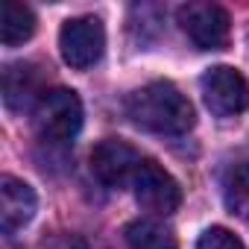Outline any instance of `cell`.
<instances>
[{"label": "cell", "mask_w": 249, "mask_h": 249, "mask_svg": "<svg viewBox=\"0 0 249 249\" xmlns=\"http://www.w3.org/2000/svg\"><path fill=\"white\" fill-rule=\"evenodd\" d=\"M126 117L135 126L156 135H185L194 129V106L191 100L167 79L147 82L126 97Z\"/></svg>", "instance_id": "1"}, {"label": "cell", "mask_w": 249, "mask_h": 249, "mask_svg": "<svg viewBox=\"0 0 249 249\" xmlns=\"http://www.w3.org/2000/svg\"><path fill=\"white\" fill-rule=\"evenodd\" d=\"M33 126L41 141L68 144L82 129V100L71 88L47 91L33 108Z\"/></svg>", "instance_id": "2"}, {"label": "cell", "mask_w": 249, "mask_h": 249, "mask_svg": "<svg viewBox=\"0 0 249 249\" xmlns=\"http://www.w3.org/2000/svg\"><path fill=\"white\" fill-rule=\"evenodd\" d=\"M59 50H62V59L76 71L97 65L103 59V50H106L103 21L94 15H79V18L65 21L59 30Z\"/></svg>", "instance_id": "3"}, {"label": "cell", "mask_w": 249, "mask_h": 249, "mask_svg": "<svg viewBox=\"0 0 249 249\" xmlns=\"http://www.w3.org/2000/svg\"><path fill=\"white\" fill-rule=\"evenodd\" d=\"M199 91L208 111L217 117H234L249 108V82L240 71L229 65L208 68L199 76Z\"/></svg>", "instance_id": "4"}, {"label": "cell", "mask_w": 249, "mask_h": 249, "mask_svg": "<svg viewBox=\"0 0 249 249\" xmlns=\"http://www.w3.org/2000/svg\"><path fill=\"white\" fill-rule=\"evenodd\" d=\"M179 27L185 30V36L194 41V47L199 50H223L229 41V30H231V18L220 3H185L179 6Z\"/></svg>", "instance_id": "5"}, {"label": "cell", "mask_w": 249, "mask_h": 249, "mask_svg": "<svg viewBox=\"0 0 249 249\" xmlns=\"http://www.w3.org/2000/svg\"><path fill=\"white\" fill-rule=\"evenodd\" d=\"M132 191H135L138 205L144 211H150V214H159V217H167L182 205L179 182L153 159L141 161V167H138V173L132 179Z\"/></svg>", "instance_id": "6"}, {"label": "cell", "mask_w": 249, "mask_h": 249, "mask_svg": "<svg viewBox=\"0 0 249 249\" xmlns=\"http://www.w3.org/2000/svg\"><path fill=\"white\" fill-rule=\"evenodd\" d=\"M141 161L144 159L135 153V147H129L120 138H103L91 150V173L106 188H126V185H132Z\"/></svg>", "instance_id": "7"}, {"label": "cell", "mask_w": 249, "mask_h": 249, "mask_svg": "<svg viewBox=\"0 0 249 249\" xmlns=\"http://www.w3.org/2000/svg\"><path fill=\"white\" fill-rule=\"evenodd\" d=\"M36 208L38 196L33 185L15 176L0 179V229H3V234H15L18 229H24L36 217Z\"/></svg>", "instance_id": "8"}, {"label": "cell", "mask_w": 249, "mask_h": 249, "mask_svg": "<svg viewBox=\"0 0 249 249\" xmlns=\"http://www.w3.org/2000/svg\"><path fill=\"white\" fill-rule=\"evenodd\" d=\"M47 91H41V73L33 62H12L3 68V103L12 111L36 108L38 100Z\"/></svg>", "instance_id": "9"}, {"label": "cell", "mask_w": 249, "mask_h": 249, "mask_svg": "<svg viewBox=\"0 0 249 249\" xmlns=\"http://www.w3.org/2000/svg\"><path fill=\"white\" fill-rule=\"evenodd\" d=\"M123 237H126L129 249H179L176 234L153 217H138V220L126 223Z\"/></svg>", "instance_id": "10"}, {"label": "cell", "mask_w": 249, "mask_h": 249, "mask_svg": "<svg viewBox=\"0 0 249 249\" xmlns=\"http://www.w3.org/2000/svg\"><path fill=\"white\" fill-rule=\"evenodd\" d=\"M36 33V15L30 6L18 3V0H6L3 3V18H0V38L6 47H18L30 41Z\"/></svg>", "instance_id": "11"}, {"label": "cell", "mask_w": 249, "mask_h": 249, "mask_svg": "<svg viewBox=\"0 0 249 249\" xmlns=\"http://www.w3.org/2000/svg\"><path fill=\"white\" fill-rule=\"evenodd\" d=\"M223 202L234 217L249 220V161H237L226 170V176H223Z\"/></svg>", "instance_id": "12"}, {"label": "cell", "mask_w": 249, "mask_h": 249, "mask_svg": "<svg viewBox=\"0 0 249 249\" xmlns=\"http://www.w3.org/2000/svg\"><path fill=\"white\" fill-rule=\"evenodd\" d=\"M196 249H246V246H243V240H240L237 234H231L229 229L211 226V229H205V231L199 234Z\"/></svg>", "instance_id": "13"}]
</instances>
